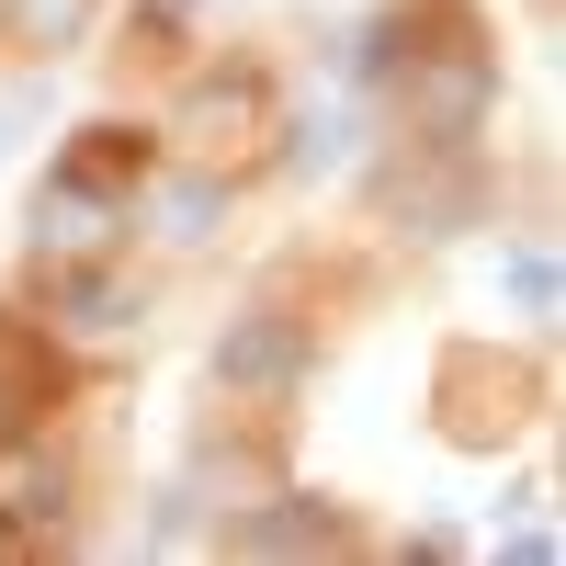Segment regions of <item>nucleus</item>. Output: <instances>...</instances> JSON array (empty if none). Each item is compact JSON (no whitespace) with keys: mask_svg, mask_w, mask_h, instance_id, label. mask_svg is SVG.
<instances>
[{"mask_svg":"<svg viewBox=\"0 0 566 566\" xmlns=\"http://www.w3.org/2000/svg\"><path fill=\"white\" fill-rule=\"evenodd\" d=\"M216 374H227V386H283V374H295V328H283V317L227 328V340H216Z\"/></svg>","mask_w":566,"mask_h":566,"instance_id":"nucleus-1","label":"nucleus"},{"mask_svg":"<svg viewBox=\"0 0 566 566\" xmlns=\"http://www.w3.org/2000/svg\"><path fill=\"white\" fill-rule=\"evenodd\" d=\"M216 216H227L216 181H159V239H205Z\"/></svg>","mask_w":566,"mask_h":566,"instance_id":"nucleus-2","label":"nucleus"},{"mask_svg":"<svg viewBox=\"0 0 566 566\" xmlns=\"http://www.w3.org/2000/svg\"><path fill=\"white\" fill-rule=\"evenodd\" d=\"M499 283H510V306H522V317H555V250H510Z\"/></svg>","mask_w":566,"mask_h":566,"instance_id":"nucleus-3","label":"nucleus"},{"mask_svg":"<svg viewBox=\"0 0 566 566\" xmlns=\"http://www.w3.org/2000/svg\"><path fill=\"white\" fill-rule=\"evenodd\" d=\"M239 544H340V522H306V510H272V522H250Z\"/></svg>","mask_w":566,"mask_h":566,"instance_id":"nucleus-4","label":"nucleus"},{"mask_svg":"<svg viewBox=\"0 0 566 566\" xmlns=\"http://www.w3.org/2000/svg\"><path fill=\"white\" fill-rule=\"evenodd\" d=\"M12 12H23V34H45V45H57V34H80V12H91V0H12Z\"/></svg>","mask_w":566,"mask_h":566,"instance_id":"nucleus-5","label":"nucleus"},{"mask_svg":"<svg viewBox=\"0 0 566 566\" xmlns=\"http://www.w3.org/2000/svg\"><path fill=\"white\" fill-rule=\"evenodd\" d=\"M12 136H23V103H0V159H12Z\"/></svg>","mask_w":566,"mask_h":566,"instance_id":"nucleus-6","label":"nucleus"}]
</instances>
